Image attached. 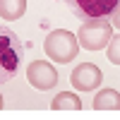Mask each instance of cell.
<instances>
[{
    "label": "cell",
    "instance_id": "obj_9",
    "mask_svg": "<svg viewBox=\"0 0 120 120\" xmlns=\"http://www.w3.org/2000/svg\"><path fill=\"white\" fill-rule=\"evenodd\" d=\"M24 12H26V0H0L3 19H22Z\"/></svg>",
    "mask_w": 120,
    "mask_h": 120
},
{
    "label": "cell",
    "instance_id": "obj_1",
    "mask_svg": "<svg viewBox=\"0 0 120 120\" xmlns=\"http://www.w3.org/2000/svg\"><path fill=\"white\" fill-rule=\"evenodd\" d=\"M22 60V41L12 29L0 24V84H7L17 75Z\"/></svg>",
    "mask_w": 120,
    "mask_h": 120
},
{
    "label": "cell",
    "instance_id": "obj_8",
    "mask_svg": "<svg viewBox=\"0 0 120 120\" xmlns=\"http://www.w3.org/2000/svg\"><path fill=\"white\" fill-rule=\"evenodd\" d=\"M51 108L53 111H82V98L77 94H72V91H60L53 98Z\"/></svg>",
    "mask_w": 120,
    "mask_h": 120
},
{
    "label": "cell",
    "instance_id": "obj_4",
    "mask_svg": "<svg viewBox=\"0 0 120 120\" xmlns=\"http://www.w3.org/2000/svg\"><path fill=\"white\" fill-rule=\"evenodd\" d=\"M120 0H65V5L72 10V15L79 19H98V17H108L115 10Z\"/></svg>",
    "mask_w": 120,
    "mask_h": 120
},
{
    "label": "cell",
    "instance_id": "obj_2",
    "mask_svg": "<svg viewBox=\"0 0 120 120\" xmlns=\"http://www.w3.org/2000/svg\"><path fill=\"white\" fill-rule=\"evenodd\" d=\"M43 51L46 55L55 60V63L65 65V63H72L79 53V41H77V34L67 31V29H55L46 36L43 41Z\"/></svg>",
    "mask_w": 120,
    "mask_h": 120
},
{
    "label": "cell",
    "instance_id": "obj_10",
    "mask_svg": "<svg viewBox=\"0 0 120 120\" xmlns=\"http://www.w3.org/2000/svg\"><path fill=\"white\" fill-rule=\"evenodd\" d=\"M106 58L111 60L113 65H120V34L113 36L111 41H108V51H106Z\"/></svg>",
    "mask_w": 120,
    "mask_h": 120
},
{
    "label": "cell",
    "instance_id": "obj_6",
    "mask_svg": "<svg viewBox=\"0 0 120 120\" xmlns=\"http://www.w3.org/2000/svg\"><path fill=\"white\" fill-rule=\"evenodd\" d=\"M26 79H29L31 86L41 89V91H48V89H53L58 84V72L46 60H34V63H29V67H26Z\"/></svg>",
    "mask_w": 120,
    "mask_h": 120
},
{
    "label": "cell",
    "instance_id": "obj_12",
    "mask_svg": "<svg viewBox=\"0 0 120 120\" xmlns=\"http://www.w3.org/2000/svg\"><path fill=\"white\" fill-rule=\"evenodd\" d=\"M0 108H5V101H3V94H0Z\"/></svg>",
    "mask_w": 120,
    "mask_h": 120
},
{
    "label": "cell",
    "instance_id": "obj_11",
    "mask_svg": "<svg viewBox=\"0 0 120 120\" xmlns=\"http://www.w3.org/2000/svg\"><path fill=\"white\" fill-rule=\"evenodd\" d=\"M108 17H111V24L120 29V3L115 5V10H113V12H111V15H108Z\"/></svg>",
    "mask_w": 120,
    "mask_h": 120
},
{
    "label": "cell",
    "instance_id": "obj_5",
    "mask_svg": "<svg viewBox=\"0 0 120 120\" xmlns=\"http://www.w3.org/2000/svg\"><path fill=\"white\" fill-rule=\"evenodd\" d=\"M70 82H72V86L77 91H94V89L101 86L103 72L94 63H79L72 70V75H70Z\"/></svg>",
    "mask_w": 120,
    "mask_h": 120
},
{
    "label": "cell",
    "instance_id": "obj_7",
    "mask_svg": "<svg viewBox=\"0 0 120 120\" xmlns=\"http://www.w3.org/2000/svg\"><path fill=\"white\" fill-rule=\"evenodd\" d=\"M91 106H94V111H120V91H115V89H98Z\"/></svg>",
    "mask_w": 120,
    "mask_h": 120
},
{
    "label": "cell",
    "instance_id": "obj_3",
    "mask_svg": "<svg viewBox=\"0 0 120 120\" xmlns=\"http://www.w3.org/2000/svg\"><path fill=\"white\" fill-rule=\"evenodd\" d=\"M113 38V24L111 19L98 17V19H84V24L77 31V41L86 51H101Z\"/></svg>",
    "mask_w": 120,
    "mask_h": 120
}]
</instances>
